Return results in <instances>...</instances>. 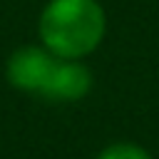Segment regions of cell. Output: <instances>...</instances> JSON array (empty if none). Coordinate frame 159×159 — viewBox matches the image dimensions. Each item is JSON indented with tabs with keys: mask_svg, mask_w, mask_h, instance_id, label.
<instances>
[{
	"mask_svg": "<svg viewBox=\"0 0 159 159\" xmlns=\"http://www.w3.org/2000/svg\"><path fill=\"white\" fill-rule=\"evenodd\" d=\"M107 15L99 0H50L37 20L40 42L62 60H82L104 40Z\"/></svg>",
	"mask_w": 159,
	"mask_h": 159,
	"instance_id": "1",
	"label": "cell"
},
{
	"mask_svg": "<svg viewBox=\"0 0 159 159\" xmlns=\"http://www.w3.org/2000/svg\"><path fill=\"white\" fill-rule=\"evenodd\" d=\"M57 62L60 57L52 55L45 45H25V47H17L7 57L5 77L15 89L42 97L52 80Z\"/></svg>",
	"mask_w": 159,
	"mask_h": 159,
	"instance_id": "2",
	"label": "cell"
},
{
	"mask_svg": "<svg viewBox=\"0 0 159 159\" xmlns=\"http://www.w3.org/2000/svg\"><path fill=\"white\" fill-rule=\"evenodd\" d=\"M92 89V72L82 60H62L57 62L52 80L45 89V99L52 102H77L87 97Z\"/></svg>",
	"mask_w": 159,
	"mask_h": 159,
	"instance_id": "3",
	"label": "cell"
},
{
	"mask_svg": "<svg viewBox=\"0 0 159 159\" xmlns=\"http://www.w3.org/2000/svg\"><path fill=\"white\" fill-rule=\"evenodd\" d=\"M97 159H152V154L134 142H114L107 144L97 154Z\"/></svg>",
	"mask_w": 159,
	"mask_h": 159,
	"instance_id": "4",
	"label": "cell"
}]
</instances>
